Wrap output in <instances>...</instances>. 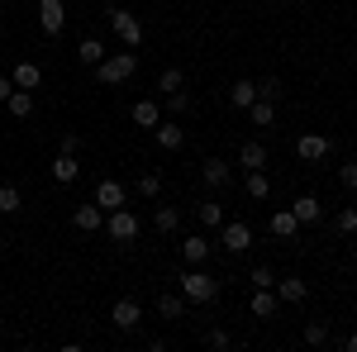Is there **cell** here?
<instances>
[{
  "instance_id": "1",
  "label": "cell",
  "mask_w": 357,
  "mask_h": 352,
  "mask_svg": "<svg viewBox=\"0 0 357 352\" xmlns=\"http://www.w3.org/2000/svg\"><path fill=\"white\" fill-rule=\"evenodd\" d=\"M176 281H181V296H186V305H215V300H220V276H210V271L186 267Z\"/></svg>"
},
{
  "instance_id": "2",
  "label": "cell",
  "mask_w": 357,
  "mask_h": 352,
  "mask_svg": "<svg viewBox=\"0 0 357 352\" xmlns=\"http://www.w3.org/2000/svg\"><path fill=\"white\" fill-rule=\"evenodd\" d=\"M138 72V53L129 48V53H105V62H96V82L100 86H124L134 82Z\"/></svg>"
},
{
  "instance_id": "3",
  "label": "cell",
  "mask_w": 357,
  "mask_h": 352,
  "mask_svg": "<svg viewBox=\"0 0 357 352\" xmlns=\"http://www.w3.org/2000/svg\"><path fill=\"white\" fill-rule=\"evenodd\" d=\"M105 234H110L114 243H134V238H138V215H134V210H110Z\"/></svg>"
},
{
  "instance_id": "4",
  "label": "cell",
  "mask_w": 357,
  "mask_h": 352,
  "mask_svg": "<svg viewBox=\"0 0 357 352\" xmlns=\"http://www.w3.org/2000/svg\"><path fill=\"white\" fill-rule=\"evenodd\" d=\"M105 15H110V24H114V33H119L124 48H138V43H143V24H138L129 10H105Z\"/></svg>"
},
{
  "instance_id": "5",
  "label": "cell",
  "mask_w": 357,
  "mask_h": 352,
  "mask_svg": "<svg viewBox=\"0 0 357 352\" xmlns=\"http://www.w3.org/2000/svg\"><path fill=\"white\" fill-rule=\"evenodd\" d=\"M220 243L229 247V252H248V247H252V229H248L243 219H224L220 224Z\"/></svg>"
},
{
  "instance_id": "6",
  "label": "cell",
  "mask_w": 357,
  "mask_h": 352,
  "mask_svg": "<svg viewBox=\"0 0 357 352\" xmlns=\"http://www.w3.org/2000/svg\"><path fill=\"white\" fill-rule=\"evenodd\" d=\"M296 153H301V162H324L333 153V143L324 134H301L296 138Z\"/></svg>"
},
{
  "instance_id": "7",
  "label": "cell",
  "mask_w": 357,
  "mask_h": 352,
  "mask_svg": "<svg viewBox=\"0 0 357 352\" xmlns=\"http://www.w3.org/2000/svg\"><path fill=\"white\" fill-rule=\"evenodd\" d=\"M96 205H100L105 215H110V210H124V205H129V190L119 186V181H110V176H105V181L96 186Z\"/></svg>"
},
{
  "instance_id": "8",
  "label": "cell",
  "mask_w": 357,
  "mask_h": 352,
  "mask_svg": "<svg viewBox=\"0 0 357 352\" xmlns=\"http://www.w3.org/2000/svg\"><path fill=\"white\" fill-rule=\"evenodd\" d=\"M62 24H67V5L62 0H38V29L43 33H62Z\"/></svg>"
},
{
  "instance_id": "9",
  "label": "cell",
  "mask_w": 357,
  "mask_h": 352,
  "mask_svg": "<svg viewBox=\"0 0 357 352\" xmlns=\"http://www.w3.org/2000/svg\"><path fill=\"white\" fill-rule=\"evenodd\" d=\"M110 319H114V328H124V333H129V328H138L143 324V305H138V300H114V309H110Z\"/></svg>"
},
{
  "instance_id": "10",
  "label": "cell",
  "mask_w": 357,
  "mask_h": 352,
  "mask_svg": "<svg viewBox=\"0 0 357 352\" xmlns=\"http://www.w3.org/2000/svg\"><path fill=\"white\" fill-rule=\"evenodd\" d=\"M200 176H205V186H210V190H224V186H229V176H234V167L224 162V158H205V162H200Z\"/></svg>"
},
{
  "instance_id": "11",
  "label": "cell",
  "mask_w": 357,
  "mask_h": 352,
  "mask_svg": "<svg viewBox=\"0 0 357 352\" xmlns=\"http://www.w3.org/2000/svg\"><path fill=\"white\" fill-rule=\"evenodd\" d=\"M276 300H286V305H301L310 296V286H305V276H276Z\"/></svg>"
},
{
  "instance_id": "12",
  "label": "cell",
  "mask_w": 357,
  "mask_h": 352,
  "mask_svg": "<svg viewBox=\"0 0 357 352\" xmlns=\"http://www.w3.org/2000/svg\"><path fill=\"white\" fill-rule=\"evenodd\" d=\"M291 215L301 219V224H319L324 219V205H319V195H296L291 200Z\"/></svg>"
},
{
  "instance_id": "13",
  "label": "cell",
  "mask_w": 357,
  "mask_h": 352,
  "mask_svg": "<svg viewBox=\"0 0 357 352\" xmlns=\"http://www.w3.org/2000/svg\"><path fill=\"white\" fill-rule=\"evenodd\" d=\"M153 138H158V148H167V153H176V148L186 143V129H181L176 119H162V124L153 129Z\"/></svg>"
},
{
  "instance_id": "14",
  "label": "cell",
  "mask_w": 357,
  "mask_h": 352,
  "mask_svg": "<svg viewBox=\"0 0 357 352\" xmlns=\"http://www.w3.org/2000/svg\"><path fill=\"white\" fill-rule=\"evenodd\" d=\"M72 224H77L82 234H96V229L105 224V210H100L96 200H91V205H77V210H72Z\"/></svg>"
},
{
  "instance_id": "15",
  "label": "cell",
  "mask_w": 357,
  "mask_h": 352,
  "mask_svg": "<svg viewBox=\"0 0 357 352\" xmlns=\"http://www.w3.org/2000/svg\"><path fill=\"white\" fill-rule=\"evenodd\" d=\"M210 238H205V234H191V238H186V243H181V257H186V267H200V262H205V257H210Z\"/></svg>"
},
{
  "instance_id": "16",
  "label": "cell",
  "mask_w": 357,
  "mask_h": 352,
  "mask_svg": "<svg viewBox=\"0 0 357 352\" xmlns=\"http://www.w3.org/2000/svg\"><path fill=\"white\" fill-rule=\"evenodd\" d=\"M77 176H82L77 158H72V153H57V158H53V181H57V186H72Z\"/></svg>"
},
{
  "instance_id": "17",
  "label": "cell",
  "mask_w": 357,
  "mask_h": 352,
  "mask_svg": "<svg viewBox=\"0 0 357 352\" xmlns=\"http://www.w3.org/2000/svg\"><path fill=\"white\" fill-rule=\"evenodd\" d=\"M10 77H15V86H20V91H38L43 67H38V62H15V72H10Z\"/></svg>"
},
{
  "instance_id": "18",
  "label": "cell",
  "mask_w": 357,
  "mask_h": 352,
  "mask_svg": "<svg viewBox=\"0 0 357 352\" xmlns=\"http://www.w3.org/2000/svg\"><path fill=\"white\" fill-rule=\"evenodd\" d=\"M238 167H248V171H257V167H267V143H257V138H248L243 148H238Z\"/></svg>"
},
{
  "instance_id": "19",
  "label": "cell",
  "mask_w": 357,
  "mask_h": 352,
  "mask_svg": "<svg viewBox=\"0 0 357 352\" xmlns=\"http://www.w3.org/2000/svg\"><path fill=\"white\" fill-rule=\"evenodd\" d=\"M267 229H272L276 238H296V234H301V219L291 215V210H276V215L267 219Z\"/></svg>"
},
{
  "instance_id": "20",
  "label": "cell",
  "mask_w": 357,
  "mask_h": 352,
  "mask_svg": "<svg viewBox=\"0 0 357 352\" xmlns=\"http://www.w3.org/2000/svg\"><path fill=\"white\" fill-rule=\"evenodd\" d=\"M134 124L138 129H158V124H162V105H158V100H138L134 105Z\"/></svg>"
},
{
  "instance_id": "21",
  "label": "cell",
  "mask_w": 357,
  "mask_h": 352,
  "mask_svg": "<svg viewBox=\"0 0 357 352\" xmlns=\"http://www.w3.org/2000/svg\"><path fill=\"white\" fill-rule=\"evenodd\" d=\"M248 124H252V129H272L276 124V105L272 100H252V105H248Z\"/></svg>"
},
{
  "instance_id": "22",
  "label": "cell",
  "mask_w": 357,
  "mask_h": 352,
  "mask_svg": "<svg viewBox=\"0 0 357 352\" xmlns=\"http://www.w3.org/2000/svg\"><path fill=\"white\" fill-rule=\"evenodd\" d=\"M276 305H281V300H276V291L267 286V291H252V305H248V309H252V319H272Z\"/></svg>"
},
{
  "instance_id": "23",
  "label": "cell",
  "mask_w": 357,
  "mask_h": 352,
  "mask_svg": "<svg viewBox=\"0 0 357 352\" xmlns=\"http://www.w3.org/2000/svg\"><path fill=\"white\" fill-rule=\"evenodd\" d=\"M158 314H162V319H186V296H181V291L158 296Z\"/></svg>"
},
{
  "instance_id": "24",
  "label": "cell",
  "mask_w": 357,
  "mask_h": 352,
  "mask_svg": "<svg viewBox=\"0 0 357 352\" xmlns=\"http://www.w3.org/2000/svg\"><path fill=\"white\" fill-rule=\"evenodd\" d=\"M33 105H38V95H33V91H20V86H15V95L5 100V109H10L15 119H29V114H33Z\"/></svg>"
},
{
  "instance_id": "25",
  "label": "cell",
  "mask_w": 357,
  "mask_h": 352,
  "mask_svg": "<svg viewBox=\"0 0 357 352\" xmlns=\"http://www.w3.org/2000/svg\"><path fill=\"white\" fill-rule=\"evenodd\" d=\"M153 229H158V234H176V229H181V210H176V205H158V210H153Z\"/></svg>"
},
{
  "instance_id": "26",
  "label": "cell",
  "mask_w": 357,
  "mask_h": 352,
  "mask_svg": "<svg viewBox=\"0 0 357 352\" xmlns=\"http://www.w3.org/2000/svg\"><path fill=\"white\" fill-rule=\"evenodd\" d=\"M243 190H248V195H252V200H267V195H272V176H267V171L257 167V171H248Z\"/></svg>"
},
{
  "instance_id": "27",
  "label": "cell",
  "mask_w": 357,
  "mask_h": 352,
  "mask_svg": "<svg viewBox=\"0 0 357 352\" xmlns=\"http://www.w3.org/2000/svg\"><path fill=\"white\" fill-rule=\"evenodd\" d=\"M195 215H200L205 229H220V224H224V205H220V200H200V205H195Z\"/></svg>"
},
{
  "instance_id": "28",
  "label": "cell",
  "mask_w": 357,
  "mask_h": 352,
  "mask_svg": "<svg viewBox=\"0 0 357 352\" xmlns=\"http://www.w3.org/2000/svg\"><path fill=\"white\" fill-rule=\"evenodd\" d=\"M77 57H82L86 67H96V62H105V43L100 38H82L77 43Z\"/></svg>"
},
{
  "instance_id": "29",
  "label": "cell",
  "mask_w": 357,
  "mask_h": 352,
  "mask_svg": "<svg viewBox=\"0 0 357 352\" xmlns=\"http://www.w3.org/2000/svg\"><path fill=\"white\" fill-rule=\"evenodd\" d=\"M20 210H24V195H20V186L5 181L0 186V215H20Z\"/></svg>"
},
{
  "instance_id": "30",
  "label": "cell",
  "mask_w": 357,
  "mask_h": 352,
  "mask_svg": "<svg viewBox=\"0 0 357 352\" xmlns=\"http://www.w3.org/2000/svg\"><path fill=\"white\" fill-rule=\"evenodd\" d=\"M229 100H234L238 109H248L252 100H257V82H234L229 86Z\"/></svg>"
},
{
  "instance_id": "31",
  "label": "cell",
  "mask_w": 357,
  "mask_h": 352,
  "mask_svg": "<svg viewBox=\"0 0 357 352\" xmlns=\"http://www.w3.org/2000/svg\"><path fill=\"white\" fill-rule=\"evenodd\" d=\"M333 234H338V238H353V234H357V210H353V205L333 215Z\"/></svg>"
},
{
  "instance_id": "32",
  "label": "cell",
  "mask_w": 357,
  "mask_h": 352,
  "mask_svg": "<svg viewBox=\"0 0 357 352\" xmlns=\"http://www.w3.org/2000/svg\"><path fill=\"white\" fill-rule=\"evenodd\" d=\"M158 91H162V95H172V91H186V72H181V67H167L162 77H158Z\"/></svg>"
},
{
  "instance_id": "33",
  "label": "cell",
  "mask_w": 357,
  "mask_h": 352,
  "mask_svg": "<svg viewBox=\"0 0 357 352\" xmlns=\"http://www.w3.org/2000/svg\"><path fill=\"white\" fill-rule=\"evenodd\" d=\"M138 195H143V200H158V195H162V171H143V176H138Z\"/></svg>"
},
{
  "instance_id": "34",
  "label": "cell",
  "mask_w": 357,
  "mask_h": 352,
  "mask_svg": "<svg viewBox=\"0 0 357 352\" xmlns=\"http://www.w3.org/2000/svg\"><path fill=\"white\" fill-rule=\"evenodd\" d=\"M281 95H286V91H281V82H276V77H262V82H257V100H281Z\"/></svg>"
},
{
  "instance_id": "35",
  "label": "cell",
  "mask_w": 357,
  "mask_h": 352,
  "mask_svg": "<svg viewBox=\"0 0 357 352\" xmlns=\"http://www.w3.org/2000/svg\"><path fill=\"white\" fill-rule=\"evenodd\" d=\"M305 343L310 348H324L329 343V324H305Z\"/></svg>"
},
{
  "instance_id": "36",
  "label": "cell",
  "mask_w": 357,
  "mask_h": 352,
  "mask_svg": "<svg viewBox=\"0 0 357 352\" xmlns=\"http://www.w3.org/2000/svg\"><path fill=\"white\" fill-rule=\"evenodd\" d=\"M248 281H252V291H267V286H276V271L272 267H252Z\"/></svg>"
},
{
  "instance_id": "37",
  "label": "cell",
  "mask_w": 357,
  "mask_h": 352,
  "mask_svg": "<svg viewBox=\"0 0 357 352\" xmlns=\"http://www.w3.org/2000/svg\"><path fill=\"white\" fill-rule=\"evenodd\" d=\"M186 109H191V95L186 91H172L167 95V114H186Z\"/></svg>"
},
{
  "instance_id": "38",
  "label": "cell",
  "mask_w": 357,
  "mask_h": 352,
  "mask_svg": "<svg viewBox=\"0 0 357 352\" xmlns=\"http://www.w3.org/2000/svg\"><path fill=\"white\" fill-rule=\"evenodd\" d=\"M205 343H210L215 352H224L229 343H234V338H229V328H210V333H205Z\"/></svg>"
},
{
  "instance_id": "39",
  "label": "cell",
  "mask_w": 357,
  "mask_h": 352,
  "mask_svg": "<svg viewBox=\"0 0 357 352\" xmlns=\"http://www.w3.org/2000/svg\"><path fill=\"white\" fill-rule=\"evenodd\" d=\"M57 153H72V158H77V153H82V138H77V134H62V138H57Z\"/></svg>"
},
{
  "instance_id": "40",
  "label": "cell",
  "mask_w": 357,
  "mask_h": 352,
  "mask_svg": "<svg viewBox=\"0 0 357 352\" xmlns=\"http://www.w3.org/2000/svg\"><path fill=\"white\" fill-rule=\"evenodd\" d=\"M338 181H343L348 190H357V162H343V167H338Z\"/></svg>"
},
{
  "instance_id": "41",
  "label": "cell",
  "mask_w": 357,
  "mask_h": 352,
  "mask_svg": "<svg viewBox=\"0 0 357 352\" xmlns=\"http://www.w3.org/2000/svg\"><path fill=\"white\" fill-rule=\"evenodd\" d=\"M10 95H15V77H0V105H5Z\"/></svg>"
},
{
  "instance_id": "42",
  "label": "cell",
  "mask_w": 357,
  "mask_h": 352,
  "mask_svg": "<svg viewBox=\"0 0 357 352\" xmlns=\"http://www.w3.org/2000/svg\"><path fill=\"white\" fill-rule=\"evenodd\" d=\"M343 348H348V352H357V333H348V343H343Z\"/></svg>"
},
{
  "instance_id": "43",
  "label": "cell",
  "mask_w": 357,
  "mask_h": 352,
  "mask_svg": "<svg viewBox=\"0 0 357 352\" xmlns=\"http://www.w3.org/2000/svg\"><path fill=\"white\" fill-rule=\"evenodd\" d=\"M353 238H357V234H353ZM353 247H357V243H353Z\"/></svg>"
}]
</instances>
